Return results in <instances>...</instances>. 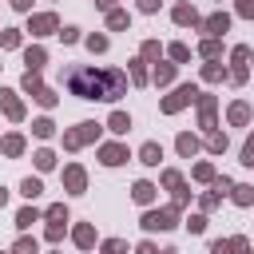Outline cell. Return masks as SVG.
Returning <instances> with one entry per match:
<instances>
[{"label":"cell","mask_w":254,"mask_h":254,"mask_svg":"<svg viewBox=\"0 0 254 254\" xmlns=\"http://www.w3.org/2000/svg\"><path fill=\"white\" fill-rule=\"evenodd\" d=\"M175 79V64H155V71H151V83L155 87H167Z\"/></svg>","instance_id":"19"},{"label":"cell","mask_w":254,"mask_h":254,"mask_svg":"<svg viewBox=\"0 0 254 254\" xmlns=\"http://www.w3.org/2000/svg\"><path fill=\"white\" fill-rule=\"evenodd\" d=\"M246 75H250V67H246V64H234V67L226 71V79H230L234 87H242V83H246Z\"/></svg>","instance_id":"29"},{"label":"cell","mask_w":254,"mask_h":254,"mask_svg":"<svg viewBox=\"0 0 254 254\" xmlns=\"http://www.w3.org/2000/svg\"><path fill=\"white\" fill-rule=\"evenodd\" d=\"M226 115H230V123H234V127H242V123H250V103H242V99H238V103H230V111H226Z\"/></svg>","instance_id":"20"},{"label":"cell","mask_w":254,"mask_h":254,"mask_svg":"<svg viewBox=\"0 0 254 254\" xmlns=\"http://www.w3.org/2000/svg\"><path fill=\"white\" fill-rule=\"evenodd\" d=\"M198 28H202V32L210 36V40H218V36H222V32L230 28V16H226V12H210V16H206V20L198 24Z\"/></svg>","instance_id":"10"},{"label":"cell","mask_w":254,"mask_h":254,"mask_svg":"<svg viewBox=\"0 0 254 254\" xmlns=\"http://www.w3.org/2000/svg\"><path fill=\"white\" fill-rule=\"evenodd\" d=\"M139 226H143V230H171V226H179V206H163V210H147V214L139 218Z\"/></svg>","instance_id":"5"},{"label":"cell","mask_w":254,"mask_h":254,"mask_svg":"<svg viewBox=\"0 0 254 254\" xmlns=\"http://www.w3.org/2000/svg\"><path fill=\"white\" fill-rule=\"evenodd\" d=\"M95 139H99V123H75L71 131H64V147L67 151H79V147H87Z\"/></svg>","instance_id":"4"},{"label":"cell","mask_w":254,"mask_h":254,"mask_svg":"<svg viewBox=\"0 0 254 254\" xmlns=\"http://www.w3.org/2000/svg\"><path fill=\"white\" fill-rule=\"evenodd\" d=\"M171 16H175V24H183V28H198V24H202V16H198L190 4H179Z\"/></svg>","instance_id":"14"},{"label":"cell","mask_w":254,"mask_h":254,"mask_svg":"<svg viewBox=\"0 0 254 254\" xmlns=\"http://www.w3.org/2000/svg\"><path fill=\"white\" fill-rule=\"evenodd\" d=\"M44 218H48V222H67V206H64V202H52V206L44 210Z\"/></svg>","instance_id":"32"},{"label":"cell","mask_w":254,"mask_h":254,"mask_svg":"<svg viewBox=\"0 0 254 254\" xmlns=\"http://www.w3.org/2000/svg\"><path fill=\"white\" fill-rule=\"evenodd\" d=\"M12 8L16 12H32V0H12Z\"/></svg>","instance_id":"53"},{"label":"cell","mask_w":254,"mask_h":254,"mask_svg":"<svg viewBox=\"0 0 254 254\" xmlns=\"http://www.w3.org/2000/svg\"><path fill=\"white\" fill-rule=\"evenodd\" d=\"M71 242H75L79 250H91V246H95V226H91V222H79V226L71 230Z\"/></svg>","instance_id":"13"},{"label":"cell","mask_w":254,"mask_h":254,"mask_svg":"<svg viewBox=\"0 0 254 254\" xmlns=\"http://www.w3.org/2000/svg\"><path fill=\"white\" fill-rule=\"evenodd\" d=\"M198 95H202V91H198V83H179V87H175L159 107H163V115H175V111H183L187 103H198Z\"/></svg>","instance_id":"2"},{"label":"cell","mask_w":254,"mask_h":254,"mask_svg":"<svg viewBox=\"0 0 254 254\" xmlns=\"http://www.w3.org/2000/svg\"><path fill=\"white\" fill-rule=\"evenodd\" d=\"M103 254H127V242L123 238H107L103 242Z\"/></svg>","instance_id":"41"},{"label":"cell","mask_w":254,"mask_h":254,"mask_svg":"<svg viewBox=\"0 0 254 254\" xmlns=\"http://www.w3.org/2000/svg\"><path fill=\"white\" fill-rule=\"evenodd\" d=\"M210 187H214V194H218V198H226V194H230V190H234V183H230V179H226V175H222V179H214V183H210Z\"/></svg>","instance_id":"40"},{"label":"cell","mask_w":254,"mask_h":254,"mask_svg":"<svg viewBox=\"0 0 254 254\" xmlns=\"http://www.w3.org/2000/svg\"><path fill=\"white\" fill-rule=\"evenodd\" d=\"M218 202H222V198H218V194H214V190H210V194H202V202H198V206H202V210H214V206H218Z\"/></svg>","instance_id":"50"},{"label":"cell","mask_w":254,"mask_h":254,"mask_svg":"<svg viewBox=\"0 0 254 254\" xmlns=\"http://www.w3.org/2000/svg\"><path fill=\"white\" fill-rule=\"evenodd\" d=\"M20 87H24V91H28V95H32V99H36L40 107H56V91H52V87H48V83L40 79V71H24Z\"/></svg>","instance_id":"3"},{"label":"cell","mask_w":254,"mask_h":254,"mask_svg":"<svg viewBox=\"0 0 254 254\" xmlns=\"http://www.w3.org/2000/svg\"><path fill=\"white\" fill-rule=\"evenodd\" d=\"M175 147H179V155H183V159H190V155H194V151H198L202 143H198V135H190V131H183V135L175 139Z\"/></svg>","instance_id":"17"},{"label":"cell","mask_w":254,"mask_h":254,"mask_svg":"<svg viewBox=\"0 0 254 254\" xmlns=\"http://www.w3.org/2000/svg\"><path fill=\"white\" fill-rule=\"evenodd\" d=\"M159 254H179V250H171V246H167V250H159Z\"/></svg>","instance_id":"56"},{"label":"cell","mask_w":254,"mask_h":254,"mask_svg":"<svg viewBox=\"0 0 254 254\" xmlns=\"http://www.w3.org/2000/svg\"><path fill=\"white\" fill-rule=\"evenodd\" d=\"M163 187L179 190V187H183V175H179V171H163Z\"/></svg>","instance_id":"43"},{"label":"cell","mask_w":254,"mask_h":254,"mask_svg":"<svg viewBox=\"0 0 254 254\" xmlns=\"http://www.w3.org/2000/svg\"><path fill=\"white\" fill-rule=\"evenodd\" d=\"M242 163H246V167H254V135L242 143Z\"/></svg>","instance_id":"46"},{"label":"cell","mask_w":254,"mask_h":254,"mask_svg":"<svg viewBox=\"0 0 254 254\" xmlns=\"http://www.w3.org/2000/svg\"><path fill=\"white\" fill-rule=\"evenodd\" d=\"M218 52H222V44H218V40H210V36H206V40L198 44V56H206V60H214Z\"/></svg>","instance_id":"33"},{"label":"cell","mask_w":254,"mask_h":254,"mask_svg":"<svg viewBox=\"0 0 254 254\" xmlns=\"http://www.w3.org/2000/svg\"><path fill=\"white\" fill-rule=\"evenodd\" d=\"M107 131H111V135H127V131H131V115H127V111H111V115H107Z\"/></svg>","instance_id":"15"},{"label":"cell","mask_w":254,"mask_h":254,"mask_svg":"<svg viewBox=\"0 0 254 254\" xmlns=\"http://www.w3.org/2000/svg\"><path fill=\"white\" fill-rule=\"evenodd\" d=\"M95 4H99L103 12H111V8H115V0H95Z\"/></svg>","instance_id":"54"},{"label":"cell","mask_w":254,"mask_h":254,"mask_svg":"<svg viewBox=\"0 0 254 254\" xmlns=\"http://www.w3.org/2000/svg\"><path fill=\"white\" fill-rule=\"evenodd\" d=\"M139 8L143 12H159V0H139Z\"/></svg>","instance_id":"52"},{"label":"cell","mask_w":254,"mask_h":254,"mask_svg":"<svg viewBox=\"0 0 254 254\" xmlns=\"http://www.w3.org/2000/svg\"><path fill=\"white\" fill-rule=\"evenodd\" d=\"M202 79H206V83H222V79H226V67L210 60V64H202Z\"/></svg>","instance_id":"24"},{"label":"cell","mask_w":254,"mask_h":254,"mask_svg":"<svg viewBox=\"0 0 254 254\" xmlns=\"http://www.w3.org/2000/svg\"><path fill=\"white\" fill-rule=\"evenodd\" d=\"M28 32L32 36H52V32H60V16L56 12H36L28 20Z\"/></svg>","instance_id":"6"},{"label":"cell","mask_w":254,"mask_h":254,"mask_svg":"<svg viewBox=\"0 0 254 254\" xmlns=\"http://www.w3.org/2000/svg\"><path fill=\"white\" fill-rule=\"evenodd\" d=\"M32 131H36V139H52V135H56V123H52V119H36Z\"/></svg>","instance_id":"30"},{"label":"cell","mask_w":254,"mask_h":254,"mask_svg":"<svg viewBox=\"0 0 254 254\" xmlns=\"http://www.w3.org/2000/svg\"><path fill=\"white\" fill-rule=\"evenodd\" d=\"M0 111H4L12 123H20V119H24V103H20V95L8 91V87H0Z\"/></svg>","instance_id":"8"},{"label":"cell","mask_w":254,"mask_h":254,"mask_svg":"<svg viewBox=\"0 0 254 254\" xmlns=\"http://www.w3.org/2000/svg\"><path fill=\"white\" fill-rule=\"evenodd\" d=\"M64 87L75 99H119V95H127V71H119V67H64Z\"/></svg>","instance_id":"1"},{"label":"cell","mask_w":254,"mask_h":254,"mask_svg":"<svg viewBox=\"0 0 254 254\" xmlns=\"http://www.w3.org/2000/svg\"><path fill=\"white\" fill-rule=\"evenodd\" d=\"M187 230H190V234H202V230H206V218H202V214H190V218H187Z\"/></svg>","instance_id":"44"},{"label":"cell","mask_w":254,"mask_h":254,"mask_svg":"<svg viewBox=\"0 0 254 254\" xmlns=\"http://www.w3.org/2000/svg\"><path fill=\"white\" fill-rule=\"evenodd\" d=\"M36 167H40V171H52V167H56V151H48V147L36 151Z\"/></svg>","instance_id":"36"},{"label":"cell","mask_w":254,"mask_h":254,"mask_svg":"<svg viewBox=\"0 0 254 254\" xmlns=\"http://www.w3.org/2000/svg\"><path fill=\"white\" fill-rule=\"evenodd\" d=\"M0 48H20V32L16 28H4L0 32Z\"/></svg>","instance_id":"37"},{"label":"cell","mask_w":254,"mask_h":254,"mask_svg":"<svg viewBox=\"0 0 254 254\" xmlns=\"http://www.w3.org/2000/svg\"><path fill=\"white\" fill-rule=\"evenodd\" d=\"M230 198H234L238 206H250V202H254V187H246V183H234V190H230Z\"/></svg>","instance_id":"25"},{"label":"cell","mask_w":254,"mask_h":254,"mask_svg":"<svg viewBox=\"0 0 254 254\" xmlns=\"http://www.w3.org/2000/svg\"><path fill=\"white\" fill-rule=\"evenodd\" d=\"M206 151H210V155H222V151H226V135L210 131V139H206Z\"/></svg>","instance_id":"35"},{"label":"cell","mask_w":254,"mask_h":254,"mask_svg":"<svg viewBox=\"0 0 254 254\" xmlns=\"http://www.w3.org/2000/svg\"><path fill=\"white\" fill-rule=\"evenodd\" d=\"M40 190H44V183H40V179H32V175H28L24 183H20V194H24V198H36Z\"/></svg>","instance_id":"31"},{"label":"cell","mask_w":254,"mask_h":254,"mask_svg":"<svg viewBox=\"0 0 254 254\" xmlns=\"http://www.w3.org/2000/svg\"><path fill=\"white\" fill-rule=\"evenodd\" d=\"M32 222H40V210H36V206H24V210L16 214V226H20V230H28Z\"/></svg>","instance_id":"28"},{"label":"cell","mask_w":254,"mask_h":254,"mask_svg":"<svg viewBox=\"0 0 254 254\" xmlns=\"http://www.w3.org/2000/svg\"><path fill=\"white\" fill-rule=\"evenodd\" d=\"M194 179H198V183H214L218 175H214V167H210V163H198V167H194Z\"/></svg>","instance_id":"38"},{"label":"cell","mask_w":254,"mask_h":254,"mask_svg":"<svg viewBox=\"0 0 254 254\" xmlns=\"http://www.w3.org/2000/svg\"><path fill=\"white\" fill-rule=\"evenodd\" d=\"M64 230H67V222H48L44 238H48V242H60V238H64Z\"/></svg>","instance_id":"39"},{"label":"cell","mask_w":254,"mask_h":254,"mask_svg":"<svg viewBox=\"0 0 254 254\" xmlns=\"http://www.w3.org/2000/svg\"><path fill=\"white\" fill-rule=\"evenodd\" d=\"M139 60H143V64H159V40H143Z\"/></svg>","instance_id":"26"},{"label":"cell","mask_w":254,"mask_h":254,"mask_svg":"<svg viewBox=\"0 0 254 254\" xmlns=\"http://www.w3.org/2000/svg\"><path fill=\"white\" fill-rule=\"evenodd\" d=\"M127 71H131V83H135V87H143V83L151 79V75H147V67H143V60H131V64H127Z\"/></svg>","instance_id":"27"},{"label":"cell","mask_w":254,"mask_h":254,"mask_svg":"<svg viewBox=\"0 0 254 254\" xmlns=\"http://www.w3.org/2000/svg\"><path fill=\"white\" fill-rule=\"evenodd\" d=\"M159 159H163V147H159L155 139H147V143L139 147V163H147V167H159Z\"/></svg>","instance_id":"16"},{"label":"cell","mask_w":254,"mask_h":254,"mask_svg":"<svg viewBox=\"0 0 254 254\" xmlns=\"http://www.w3.org/2000/svg\"><path fill=\"white\" fill-rule=\"evenodd\" d=\"M135 254H159V246H155V242H139V246H135Z\"/></svg>","instance_id":"51"},{"label":"cell","mask_w":254,"mask_h":254,"mask_svg":"<svg viewBox=\"0 0 254 254\" xmlns=\"http://www.w3.org/2000/svg\"><path fill=\"white\" fill-rule=\"evenodd\" d=\"M4 202H8V190H4V187H0V206H4Z\"/></svg>","instance_id":"55"},{"label":"cell","mask_w":254,"mask_h":254,"mask_svg":"<svg viewBox=\"0 0 254 254\" xmlns=\"http://www.w3.org/2000/svg\"><path fill=\"white\" fill-rule=\"evenodd\" d=\"M8 254H40V242L36 238H28V234H20L16 242H12V250Z\"/></svg>","instance_id":"22"},{"label":"cell","mask_w":254,"mask_h":254,"mask_svg":"<svg viewBox=\"0 0 254 254\" xmlns=\"http://www.w3.org/2000/svg\"><path fill=\"white\" fill-rule=\"evenodd\" d=\"M155 190H159L155 183H147V179H139V183L131 187V198H135L139 206H151V202H155Z\"/></svg>","instance_id":"12"},{"label":"cell","mask_w":254,"mask_h":254,"mask_svg":"<svg viewBox=\"0 0 254 254\" xmlns=\"http://www.w3.org/2000/svg\"><path fill=\"white\" fill-rule=\"evenodd\" d=\"M234 8H238V16L254 20V0H234Z\"/></svg>","instance_id":"45"},{"label":"cell","mask_w":254,"mask_h":254,"mask_svg":"<svg viewBox=\"0 0 254 254\" xmlns=\"http://www.w3.org/2000/svg\"><path fill=\"white\" fill-rule=\"evenodd\" d=\"M210 254H234V250H230V238H218V242H210Z\"/></svg>","instance_id":"49"},{"label":"cell","mask_w":254,"mask_h":254,"mask_svg":"<svg viewBox=\"0 0 254 254\" xmlns=\"http://www.w3.org/2000/svg\"><path fill=\"white\" fill-rule=\"evenodd\" d=\"M107 44H111V40H107V36H99V32H95V36H87V48H91V52H107Z\"/></svg>","instance_id":"42"},{"label":"cell","mask_w":254,"mask_h":254,"mask_svg":"<svg viewBox=\"0 0 254 254\" xmlns=\"http://www.w3.org/2000/svg\"><path fill=\"white\" fill-rule=\"evenodd\" d=\"M24 64H28V71H40V67L48 64V52L36 44V48H28V52H24Z\"/></svg>","instance_id":"18"},{"label":"cell","mask_w":254,"mask_h":254,"mask_svg":"<svg viewBox=\"0 0 254 254\" xmlns=\"http://www.w3.org/2000/svg\"><path fill=\"white\" fill-rule=\"evenodd\" d=\"M56 36H60V40H64V44H75V40H79V28H60V32H56Z\"/></svg>","instance_id":"47"},{"label":"cell","mask_w":254,"mask_h":254,"mask_svg":"<svg viewBox=\"0 0 254 254\" xmlns=\"http://www.w3.org/2000/svg\"><path fill=\"white\" fill-rule=\"evenodd\" d=\"M64 190H71V194H83L87 190V171L79 163H67L64 167Z\"/></svg>","instance_id":"7"},{"label":"cell","mask_w":254,"mask_h":254,"mask_svg":"<svg viewBox=\"0 0 254 254\" xmlns=\"http://www.w3.org/2000/svg\"><path fill=\"white\" fill-rule=\"evenodd\" d=\"M127 159H131V155H127L123 143H103V147H99V163H103V167H119V163H127Z\"/></svg>","instance_id":"9"},{"label":"cell","mask_w":254,"mask_h":254,"mask_svg":"<svg viewBox=\"0 0 254 254\" xmlns=\"http://www.w3.org/2000/svg\"><path fill=\"white\" fill-rule=\"evenodd\" d=\"M167 56H171L175 64H187V60H190V48H187V44H171V48H167Z\"/></svg>","instance_id":"34"},{"label":"cell","mask_w":254,"mask_h":254,"mask_svg":"<svg viewBox=\"0 0 254 254\" xmlns=\"http://www.w3.org/2000/svg\"><path fill=\"white\" fill-rule=\"evenodd\" d=\"M0 151H4V155H12V159H16V155H24V135H4V139H0Z\"/></svg>","instance_id":"21"},{"label":"cell","mask_w":254,"mask_h":254,"mask_svg":"<svg viewBox=\"0 0 254 254\" xmlns=\"http://www.w3.org/2000/svg\"><path fill=\"white\" fill-rule=\"evenodd\" d=\"M230 60H234V64H246V60H250V48H246V44H238V48L230 52Z\"/></svg>","instance_id":"48"},{"label":"cell","mask_w":254,"mask_h":254,"mask_svg":"<svg viewBox=\"0 0 254 254\" xmlns=\"http://www.w3.org/2000/svg\"><path fill=\"white\" fill-rule=\"evenodd\" d=\"M127 24H131V16H127L123 8H111V12H107V28H111V32H123Z\"/></svg>","instance_id":"23"},{"label":"cell","mask_w":254,"mask_h":254,"mask_svg":"<svg viewBox=\"0 0 254 254\" xmlns=\"http://www.w3.org/2000/svg\"><path fill=\"white\" fill-rule=\"evenodd\" d=\"M198 127L214 131V95H198Z\"/></svg>","instance_id":"11"}]
</instances>
